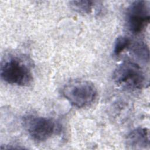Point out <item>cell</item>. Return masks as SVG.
I'll return each instance as SVG.
<instances>
[{"label": "cell", "instance_id": "cell-1", "mask_svg": "<svg viewBox=\"0 0 150 150\" xmlns=\"http://www.w3.org/2000/svg\"><path fill=\"white\" fill-rule=\"evenodd\" d=\"M112 79L115 84L125 91H135L146 87V76L137 63L127 61L119 64L115 69Z\"/></svg>", "mask_w": 150, "mask_h": 150}, {"label": "cell", "instance_id": "cell-2", "mask_svg": "<svg viewBox=\"0 0 150 150\" xmlns=\"http://www.w3.org/2000/svg\"><path fill=\"white\" fill-rule=\"evenodd\" d=\"M62 93L64 98L73 106L83 108L94 101L97 91L92 82L86 80L74 79L64 86Z\"/></svg>", "mask_w": 150, "mask_h": 150}, {"label": "cell", "instance_id": "cell-3", "mask_svg": "<svg viewBox=\"0 0 150 150\" xmlns=\"http://www.w3.org/2000/svg\"><path fill=\"white\" fill-rule=\"evenodd\" d=\"M0 74L1 79L9 84L27 86L32 81L30 69L15 57H8L2 62Z\"/></svg>", "mask_w": 150, "mask_h": 150}, {"label": "cell", "instance_id": "cell-4", "mask_svg": "<svg viewBox=\"0 0 150 150\" xmlns=\"http://www.w3.org/2000/svg\"><path fill=\"white\" fill-rule=\"evenodd\" d=\"M23 122L28 135L36 141L47 140L59 131L58 124L50 118L29 115Z\"/></svg>", "mask_w": 150, "mask_h": 150}, {"label": "cell", "instance_id": "cell-5", "mask_svg": "<svg viewBox=\"0 0 150 150\" xmlns=\"http://www.w3.org/2000/svg\"><path fill=\"white\" fill-rule=\"evenodd\" d=\"M150 20L149 1L138 0L132 2L127 8L125 23L128 30L132 34L141 33Z\"/></svg>", "mask_w": 150, "mask_h": 150}, {"label": "cell", "instance_id": "cell-6", "mask_svg": "<svg viewBox=\"0 0 150 150\" xmlns=\"http://www.w3.org/2000/svg\"><path fill=\"white\" fill-rule=\"evenodd\" d=\"M127 145L131 149H145L149 146V130L139 127L131 131L126 138Z\"/></svg>", "mask_w": 150, "mask_h": 150}, {"label": "cell", "instance_id": "cell-7", "mask_svg": "<svg viewBox=\"0 0 150 150\" xmlns=\"http://www.w3.org/2000/svg\"><path fill=\"white\" fill-rule=\"evenodd\" d=\"M70 8L81 14H88L93 9L94 2L91 1H72L69 2Z\"/></svg>", "mask_w": 150, "mask_h": 150}, {"label": "cell", "instance_id": "cell-8", "mask_svg": "<svg viewBox=\"0 0 150 150\" xmlns=\"http://www.w3.org/2000/svg\"><path fill=\"white\" fill-rule=\"evenodd\" d=\"M131 45V40L127 36H120L117 38L114 46L113 54L114 56H119L125 49L129 47Z\"/></svg>", "mask_w": 150, "mask_h": 150}, {"label": "cell", "instance_id": "cell-9", "mask_svg": "<svg viewBox=\"0 0 150 150\" xmlns=\"http://www.w3.org/2000/svg\"><path fill=\"white\" fill-rule=\"evenodd\" d=\"M132 51L139 59L144 61L148 62L149 50L145 43L143 42H137L134 45Z\"/></svg>", "mask_w": 150, "mask_h": 150}]
</instances>
